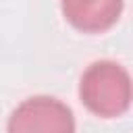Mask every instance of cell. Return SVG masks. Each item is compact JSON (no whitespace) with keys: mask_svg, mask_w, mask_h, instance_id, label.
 Masks as SVG:
<instances>
[{"mask_svg":"<svg viewBox=\"0 0 133 133\" xmlns=\"http://www.w3.org/2000/svg\"><path fill=\"white\" fill-rule=\"evenodd\" d=\"M6 133H75V118L60 100L35 96L12 110Z\"/></svg>","mask_w":133,"mask_h":133,"instance_id":"7a4b0ae2","label":"cell"},{"mask_svg":"<svg viewBox=\"0 0 133 133\" xmlns=\"http://www.w3.org/2000/svg\"><path fill=\"white\" fill-rule=\"evenodd\" d=\"M79 98L96 116H121L129 110L131 104V77L118 62H94L81 75Z\"/></svg>","mask_w":133,"mask_h":133,"instance_id":"6da1fadb","label":"cell"},{"mask_svg":"<svg viewBox=\"0 0 133 133\" xmlns=\"http://www.w3.org/2000/svg\"><path fill=\"white\" fill-rule=\"evenodd\" d=\"M125 0H60L64 19L83 33H102L110 29L121 12Z\"/></svg>","mask_w":133,"mask_h":133,"instance_id":"3957f363","label":"cell"}]
</instances>
